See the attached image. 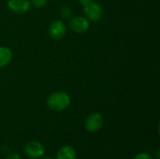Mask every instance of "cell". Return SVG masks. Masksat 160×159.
Instances as JSON below:
<instances>
[{"label":"cell","instance_id":"obj_1","mask_svg":"<svg viewBox=\"0 0 160 159\" xmlns=\"http://www.w3.org/2000/svg\"><path fill=\"white\" fill-rule=\"evenodd\" d=\"M46 104L51 111L60 112L70 105V97L66 92H53L48 97Z\"/></svg>","mask_w":160,"mask_h":159},{"label":"cell","instance_id":"obj_2","mask_svg":"<svg viewBox=\"0 0 160 159\" xmlns=\"http://www.w3.org/2000/svg\"><path fill=\"white\" fill-rule=\"evenodd\" d=\"M25 155L32 159H39L45 155L44 145L38 141H30L24 146Z\"/></svg>","mask_w":160,"mask_h":159},{"label":"cell","instance_id":"obj_3","mask_svg":"<svg viewBox=\"0 0 160 159\" xmlns=\"http://www.w3.org/2000/svg\"><path fill=\"white\" fill-rule=\"evenodd\" d=\"M104 120L102 115L98 112H93L86 117L84 121V128L90 133H95L102 128Z\"/></svg>","mask_w":160,"mask_h":159},{"label":"cell","instance_id":"obj_4","mask_svg":"<svg viewBox=\"0 0 160 159\" xmlns=\"http://www.w3.org/2000/svg\"><path fill=\"white\" fill-rule=\"evenodd\" d=\"M67 33L66 24L61 20H55L52 22L48 27V35L53 40H60L64 38Z\"/></svg>","mask_w":160,"mask_h":159},{"label":"cell","instance_id":"obj_5","mask_svg":"<svg viewBox=\"0 0 160 159\" xmlns=\"http://www.w3.org/2000/svg\"><path fill=\"white\" fill-rule=\"evenodd\" d=\"M83 14L88 21L98 22L103 16V9L98 3L92 2L88 6L83 7Z\"/></svg>","mask_w":160,"mask_h":159},{"label":"cell","instance_id":"obj_6","mask_svg":"<svg viewBox=\"0 0 160 159\" xmlns=\"http://www.w3.org/2000/svg\"><path fill=\"white\" fill-rule=\"evenodd\" d=\"M69 27L74 33L82 34L89 29L90 21H88L84 16H74L70 18Z\"/></svg>","mask_w":160,"mask_h":159},{"label":"cell","instance_id":"obj_7","mask_svg":"<svg viewBox=\"0 0 160 159\" xmlns=\"http://www.w3.org/2000/svg\"><path fill=\"white\" fill-rule=\"evenodd\" d=\"M7 5L9 10L17 14H23L31 7L30 0H8Z\"/></svg>","mask_w":160,"mask_h":159},{"label":"cell","instance_id":"obj_8","mask_svg":"<svg viewBox=\"0 0 160 159\" xmlns=\"http://www.w3.org/2000/svg\"><path fill=\"white\" fill-rule=\"evenodd\" d=\"M55 159H77L76 150L69 145H65L58 149Z\"/></svg>","mask_w":160,"mask_h":159},{"label":"cell","instance_id":"obj_9","mask_svg":"<svg viewBox=\"0 0 160 159\" xmlns=\"http://www.w3.org/2000/svg\"><path fill=\"white\" fill-rule=\"evenodd\" d=\"M11 60H12L11 50L8 47L0 46V68L8 66Z\"/></svg>","mask_w":160,"mask_h":159},{"label":"cell","instance_id":"obj_10","mask_svg":"<svg viewBox=\"0 0 160 159\" xmlns=\"http://www.w3.org/2000/svg\"><path fill=\"white\" fill-rule=\"evenodd\" d=\"M59 13L63 18H71L72 11L68 7H61L59 9Z\"/></svg>","mask_w":160,"mask_h":159},{"label":"cell","instance_id":"obj_11","mask_svg":"<svg viewBox=\"0 0 160 159\" xmlns=\"http://www.w3.org/2000/svg\"><path fill=\"white\" fill-rule=\"evenodd\" d=\"M48 3V0H30L31 6H33L36 8H42L44 7Z\"/></svg>","mask_w":160,"mask_h":159},{"label":"cell","instance_id":"obj_12","mask_svg":"<svg viewBox=\"0 0 160 159\" xmlns=\"http://www.w3.org/2000/svg\"><path fill=\"white\" fill-rule=\"evenodd\" d=\"M133 159H155V157L153 156H151L149 153H145V152H142V153H139L138 155H136Z\"/></svg>","mask_w":160,"mask_h":159},{"label":"cell","instance_id":"obj_13","mask_svg":"<svg viewBox=\"0 0 160 159\" xmlns=\"http://www.w3.org/2000/svg\"><path fill=\"white\" fill-rule=\"evenodd\" d=\"M6 159H22L21 157V156H19L18 154H15V153H13V154H9Z\"/></svg>","mask_w":160,"mask_h":159},{"label":"cell","instance_id":"obj_14","mask_svg":"<svg viewBox=\"0 0 160 159\" xmlns=\"http://www.w3.org/2000/svg\"><path fill=\"white\" fill-rule=\"evenodd\" d=\"M79 3L82 6V7H86L89 4H91L92 2H94V0H78Z\"/></svg>","mask_w":160,"mask_h":159},{"label":"cell","instance_id":"obj_15","mask_svg":"<svg viewBox=\"0 0 160 159\" xmlns=\"http://www.w3.org/2000/svg\"><path fill=\"white\" fill-rule=\"evenodd\" d=\"M39 159H52V157H41V158Z\"/></svg>","mask_w":160,"mask_h":159}]
</instances>
